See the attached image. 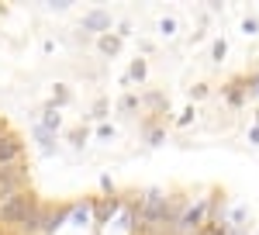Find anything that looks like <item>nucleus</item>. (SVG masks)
Listing matches in <instances>:
<instances>
[{"label": "nucleus", "mask_w": 259, "mask_h": 235, "mask_svg": "<svg viewBox=\"0 0 259 235\" xmlns=\"http://www.w3.org/2000/svg\"><path fill=\"white\" fill-rule=\"evenodd\" d=\"M38 215H41V201L31 190L0 197V225L4 228H14L21 235H38Z\"/></svg>", "instance_id": "1"}, {"label": "nucleus", "mask_w": 259, "mask_h": 235, "mask_svg": "<svg viewBox=\"0 0 259 235\" xmlns=\"http://www.w3.org/2000/svg\"><path fill=\"white\" fill-rule=\"evenodd\" d=\"M124 211V197L111 194V197H94V232H107V225H114L118 215Z\"/></svg>", "instance_id": "2"}, {"label": "nucleus", "mask_w": 259, "mask_h": 235, "mask_svg": "<svg viewBox=\"0 0 259 235\" xmlns=\"http://www.w3.org/2000/svg\"><path fill=\"white\" fill-rule=\"evenodd\" d=\"M28 183H31V170H28L24 159L21 163H11V166H0V197L28 190Z\"/></svg>", "instance_id": "3"}, {"label": "nucleus", "mask_w": 259, "mask_h": 235, "mask_svg": "<svg viewBox=\"0 0 259 235\" xmlns=\"http://www.w3.org/2000/svg\"><path fill=\"white\" fill-rule=\"evenodd\" d=\"M69 225V204H41L38 235H59Z\"/></svg>", "instance_id": "4"}, {"label": "nucleus", "mask_w": 259, "mask_h": 235, "mask_svg": "<svg viewBox=\"0 0 259 235\" xmlns=\"http://www.w3.org/2000/svg\"><path fill=\"white\" fill-rule=\"evenodd\" d=\"M24 149H28V142H24L18 132H4V135H0V166L21 163V159H24Z\"/></svg>", "instance_id": "5"}, {"label": "nucleus", "mask_w": 259, "mask_h": 235, "mask_svg": "<svg viewBox=\"0 0 259 235\" xmlns=\"http://www.w3.org/2000/svg\"><path fill=\"white\" fill-rule=\"evenodd\" d=\"M111 24H114V18H111V11H104V7H94V11H87L80 18V31H87V35H107L111 31Z\"/></svg>", "instance_id": "6"}, {"label": "nucleus", "mask_w": 259, "mask_h": 235, "mask_svg": "<svg viewBox=\"0 0 259 235\" xmlns=\"http://www.w3.org/2000/svg\"><path fill=\"white\" fill-rule=\"evenodd\" d=\"M94 225V197H80L69 204V228H87Z\"/></svg>", "instance_id": "7"}, {"label": "nucleus", "mask_w": 259, "mask_h": 235, "mask_svg": "<svg viewBox=\"0 0 259 235\" xmlns=\"http://www.w3.org/2000/svg\"><path fill=\"white\" fill-rule=\"evenodd\" d=\"M221 97H225L228 107H242V104L249 100V94H245V80H232V83H225V87H221Z\"/></svg>", "instance_id": "8"}, {"label": "nucleus", "mask_w": 259, "mask_h": 235, "mask_svg": "<svg viewBox=\"0 0 259 235\" xmlns=\"http://www.w3.org/2000/svg\"><path fill=\"white\" fill-rule=\"evenodd\" d=\"M35 125H38V128H45V132H52V135H59V132H62V114H59V107H52V104H49Z\"/></svg>", "instance_id": "9"}, {"label": "nucleus", "mask_w": 259, "mask_h": 235, "mask_svg": "<svg viewBox=\"0 0 259 235\" xmlns=\"http://www.w3.org/2000/svg\"><path fill=\"white\" fill-rule=\"evenodd\" d=\"M139 100H142V107H149V111H156V114H166V107H169V97H166L162 90H145Z\"/></svg>", "instance_id": "10"}, {"label": "nucleus", "mask_w": 259, "mask_h": 235, "mask_svg": "<svg viewBox=\"0 0 259 235\" xmlns=\"http://www.w3.org/2000/svg\"><path fill=\"white\" fill-rule=\"evenodd\" d=\"M145 76H149V62L145 59H132V66H128V73L121 76V83L128 87V83H145Z\"/></svg>", "instance_id": "11"}, {"label": "nucleus", "mask_w": 259, "mask_h": 235, "mask_svg": "<svg viewBox=\"0 0 259 235\" xmlns=\"http://www.w3.org/2000/svg\"><path fill=\"white\" fill-rule=\"evenodd\" d=\"M31 135H35V142H38V149H41V152H56V138H59V135L45 132V128H38V125L31 128Z\"/></svg>", "instance_id": "12"}, {"label": "nucleus", "mask_w": 259, "mask_h": 235, "mask_svg": "<svg viewBox=\"0 0 259 235\" xmlns=\"http://www.w3.org/2000/svg\"><path fill=\"white\" fill-rule=\"evenodd\" d=\"M97 49H100V56H118V49H121V38H118V35H111V31H107V35H100V38H97Z\"/></svg>", "instance_id": "13"}, {"label": "nucleus", "mask_w": 259, "mask_h": 235, "mask_svg": "<svg viewBox=\"0 0 259 235\" xmlns=\"http://www.w3.org/2000/svg\"><path fill=\"white\" fill-rule=\"evenodd\" d=\"M145 142L156 149V145H162L166 142V128L162 125H152V121H145Z\"/></svg>", "instance_id": "14"}, {"label": "nucleus", "mask_w": 259, "mask_h": 235, "mask_svg": "<svg viewBox=\"0 0 259 235\" xmlns=\"http://www.w3.org/2000/svg\"><path fill=\"white\" fill-rule=\"evenodd\" d=\"M197 235H228V221H214V218H207V221L200 225Z\"/></svg>", "instance_id": "15"}, {"label": "nucleus", "mask_w": 259, "mask_h": 235, "mask_svg": "<svg viewBox=\"0 0 259 235\" xmlns=\"http://www.w3.org/2000/svg\"><path fill=\"white\" fill-rule=\"evenodd\" d=\"M107 114H111V104H107L104 97H97V100H94V107H90V118L104 125V121H107Z\"/></svg>", "instance_id": "16"}, {"label": "nucleus", "mask_w": 259, "mask_h": 235, "mask_svg": "<svg viewBox=\"0 0 259 235\" xmlns=\"http://www.w3.org/2000/svg\"><path fill=\"white\" fill-rule=\"evenodd\" d=\"M87 138H90V132H87V128H73V132H66V142H69V145H73V149H83V145H87Z\"/></svg>", "instance_id": "17"}, {"label": "nucleus", "mask_w": 259, "mask_h": 235, "mask_svg": "<svg viewBox=\"0 0 259 235\" xmlns=\"http://www.w3.org/2000/svg\"><path fill=\"white\" fill-rule=\"evenodd\" d=\"M139 107H142L139 94H124V97L118 100V111H121V114H132V111H139Z\"/></svg>", "instance_id": "18"}, {"label": "nucleus", "mask_w": 259, "mask_h": 235, "mask_svg": "<svg viewBox=\"0 0 259 235\" xmlns=\"http://www.w3.org/2000/svg\"><path fill=\"white\" fill-rule=\"evenodd\" d=\"M73 100V94H69V87H62V83H56V90H52V107H66Z\"/></svg>", "instance_id": "19"}, {"label": "nucleus", "mask_w": 259, "mask_h": 235, "mask_svg": "<svg viewBox=\"0 0 259 235\" xmlns=\"http://www.w3.org/2000/svg\"><path fill=\"white\" fill-rule=\"evenodd\" d=\"M225 56H228V42H225V38H218L214 45H211V59H214V62H221Z\"/></svg>", "instance_id": "20"}, {"label": "nucleus", "mask_w": 259, "mask_h": 235, "mask_svg": "<svg viewBox=\"0 0 259 235\" xmlns=\"http://www.w3.org/2000/svg\"><path fill=\"white\" fill-rule=\"evenodd\" d=\"M245 94H249V100H252V97H259V73L245 76Z\"/></svg>", "instance_id": "21"}, {"label": "nucleus", "mask_w": 259, "mask_h": 235, "mask_svg": "<svg viewBox=\"0 0 259 235\" xmlns=\"http://www.w3.org/2000/svg\"><path fill=\"white\" fill-rule=\"evenodd\" d=\"M194 114H197L194 107H183V111H180V118H177V128H187V125L194 121Z\"/></svg>", "instance_id": "22"}, {"label": "nucleus", "mask_w": 259, "mask_h": 235, "mask_svg": "<svg viewBox=\"0 0 259 235\" xmlns=\"http://www.w3.org/2000/svg\"><path fill=\"white\" fill-rule=\"evenodd\" d=\"M100 190H104V197H111V194H118V187H114V180H111V176H107V173L100 176Z\"/></svg>", "instance_id": "23"}, {"label": "nucleus", "mask_w": 259, "mask_h": 235, "mask_svg": "<svg viewBox=\"0 0 259 235\" xmlns=\"http://www.w3.org/2000/svg\"><path fill=\"white\" fill-rule=\"evenodd\" d=\"M242 31L245 35H259V18H245L242 21Z\"/></svg>", "instance_id": "24"}, {"label": "nucleus", "mask_w": 259, "mask_h": 235, "mask_svg": "<svg viewBox=\"0 0 259 235\" xmlns=\"http://www.w3.org/2000/svg\"><path fill=\"white\" fill-rule=\"evenodd\" d=\"M207 94H211V90H207V83H197V87H190V100H204Z\"/></svg>", "instance_id": "25"}, {"label": "nucleus", "mask_w": 259, "mask_h": 235, "mask_svg": "<svg viewBox=\"0 0 259 235\" xmlns=\"http://www.w3.org/2000/svg\"><path fill=\"white\" fill-rule=\"evenodd\" d=\"M159 31H162V35H177V21H173V18H162L159 21Z\"/></svg>", "instance_id": "26"}, {"label": "nucleus", "mask_w": 259, "mask_h": 235, "mask_svg": "<svg viewBox=\"0 0 259 235\" xmlns=\"http://www.w3.org/2000/svg\"><path fill=\"white\" fill-rule=\"evenodd\" d=\"M97 138H100V142H107V138H114V125H107V121H104V125L97 128Z\"/></svg>", "instance_id": "27"}, {"label": "nucleus", "mask_w": 259, "mask_h": 235, "mask_svg": "<svg viewBox=\"0 0 259 235\" xmlns=\"http://www.w3.org/2000/svg\"><path fill=\"white\" fill-rule=\"evenodd\" d=\"M249 142L259 145V114H256V121H252V128H249Z\"/></svg>", "instance_id": "28"}, {"label": "nucleus", "mask_w": 259, "mask_h": 235, "mask_svg": "<svg viewBox=\"0 0 259 235\" xmlns=\"http://www.w3.org/2000/svg\"><path fill=\"white\" fill-rule=\"evenodd\" d=\"M73 0H49V11H66Z\"/></svg>", "instance_id": "29"}, {"label": "nucleus", "mask_w": 259, "mask_h": 235, "mask_svg": "<svg viewBox=\"0 0 259 235\" xmlns=\"http://www.w3.org/2000/svg\"><path fill=\"white\" fill-rule=\"evenodd\" d=\"M118 28H121V31H118V38H124V35H132V21H121Z\"/></svg>", "instance_id": "30"}, {"label": "nucleus", "mask_w": 259, "mask_h": 235, "mask_svg": "<svg viewBox=\"0 0 259 235\" xmlns=\"http://www.w3.org/2000/svg\"><path fill=\"white\" fill-rule=\"evenodd\" d=\"M4 132H11V125H7V118H0V135H4Z\"/></svg>", "instance_id": "31"}]
</instances>
